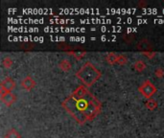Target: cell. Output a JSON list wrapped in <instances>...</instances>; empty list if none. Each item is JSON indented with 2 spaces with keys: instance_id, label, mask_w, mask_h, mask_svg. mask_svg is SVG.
I'll list each match as a JSON object with an SVG mask.
<instances>
[{
  "instance_id": "14",
  "label": "cell",
  "mask_w": 164,
  "mask_h": 138,
  "mask_svg": "<svg viewBox=\"0 0 164 138\" xmlns=\"http://www.w3.org/2000/svg\"><path fill=\"white\" fill-rule=\"evenodd\" d=\"M2 64L5 68H11L14 64V61L11 59L10 57H6L3 59V62H2Z\"/></svg>"
},
{
  "instance_id": "17",
  "label": "cell",
  "mask_w": 164,
  "mask_h": 138,
  "mask_svg": "<svg viewBox=\"0 0 164 138\" xmlns=\"http://www.w3.org/2000/svg\"><path fill=\"white\" fill-rule=\"evenodd\" d=\"M155 74H156V76L157 78H161V77L164 76V70H163V69H161V68H157L156 70V72H155Z\"/></svg>"
},
{
  "instance_id": "9",
  "label": "cell",
  "mask_w": 164,
  "mask_h": 138,
  "mask_svg": "<svg viewBox=\"0 0 164 138\" xmlns=\"http://www.w3.org/2000/svg\"><path fill=\"white\" fill-rule=\"evenodd\" d=\"M137 49L143 50V52H145V51H150V49H151V44L149 43L148 40L144 39V40L140 41V42L137 44Z\"/></svg>"
},
{
  "instance_id": "6",
  "label": "cell",
  "mask_w": 164,
  "mask_h": 138,
  "mask_svg": "<svg viewBox=\"0 0 164 138\" xmlns=\"http://www.w3.org/2000/svg\"><path fill=\"white\" fill-rule=\"evenodd\" d=\"M21 87H22L23 89L27 90V91H30L32 90L33 88H35L36 86V80L33 79L31 76H26L22 80H21Z\"/></svg>"
},
{
  "instance_id": "10",
  "label": "cell",
  "mask_w": 164,
  "mask_h": 138,
  "mask_svg": "<svg viewBox=\"0 0 164 138\" xmlns=\"http://www.w3.org/2000/svg\"><path fill=\"white\" fill-rule=\"evenodd\" d=\"M145 106H146V108L149 109V110H155V109H157V107H158V104H157V102L156 101V100H154V99H148V101L146 102V104H145Z\"/></svg>"
},
{
  "instance_id": "1",
  "label": "cell",
  "mask_w": 164,
  "mask_h": 138,
  "mask_svg": "<svg viewBox=\"0 0 164 138\" xmlns=\"http://www.w3.org/2000/svg\"><path fill=\"white\" fill-rule=\"evenodd\" d=\"M62 106L80 125L95 119L102 109V103L84 85L76 88L70 96L65 98Z\"/></svg>"
},
{
  "instance_id": "2",
  "label": "cell",
  "mask_w": 164,
  "mask_h": 138,
  "mask_svg": "<svg viewBox=\"0 0 164 138\" xmlns=\"http://www.w3.org/2000/svg\"><path fill=\"white\" fill-rule=\"evenodd\" d=\"M101 76L102 73L98 70L94 64H92L89 62H85L80 68V70L76 72V77L83 83V85L86 87L92 86L101 78Z\"/></svg>"
},
{
  "instance_id": "15",
  "label": "cell",
  "mask_w": 164,
  "mask_h": 138,
  "mask_svg": "<svg viewBox=\"0 0 164 138\" xmlns=\"http://www.w3.org/2000/svg\"><path fill=\"white\" fill-rule=\"evenodd\" d=\"M68 55H71V56H74L77 60H81L83 57L85 56V52H81V53H78V52H73V51H69L68 52Z\"/></svg>"
},
{
  "instance_id": "16",
  "label": "cell",
  "mask_w": 164,
  "mask_h": 138,
  "mask_svg": "<svg viewBox=\"0 0 164 138\" xmlns=\"http://www.w3.org/2000/svg\"><path fill=\"white\" fill-rule=\"evenodd\" d=\"M143 55L145 57H147L148 59H153L155 56H156V52H153V51H145L143 52Z\"/></svg>"
},
{
  "instance_id": "13",
  "label": "cell",
  "mask_w": 164,
  "mask_h": 138,
  "mask_svg": "<svg viewBox=\"0 0 164 138\" xmlns=\"http://www.w3.org/2000/svg\"><path fill=\"white\" fill-rule=\"evenodd\" d=\"M117 64L120 65H125L128 63V58L125 55H118L117 56Z\"/></svg>"
},
{
  "instance_id": "11",
  "label": "cell",
  "mask_w": 164,
  "mask_h": 138,
  "mask_svg": "<svg viewBox=\"0 0 164 138\" xmlns=\"http://www.w3.org/2000/svg\"><path fill=\"white\" fill-rule=\"evenodd\" d=\"M5 138H21V135L20 133L15 130V129H10L6 134H5Z\"/></svg>"
},
{
  "instance_id": "5",
  "label": "cell",
  "mask_w": 164,
  "mask_h": 138,
  "mask_svg": "<svg viewBox=\"0 0 164 138\" xmlns=\"http://www.w3.org/2000/svg\"><path fill=\"white\" fill-rule=\"evenodd\" d=\"M0 99L7 107H11L16 102V97L12 92H3V93H0Z\"/></svg>"
},
{
  "instance_id": "12",
  "label": "cell",
  "mask_w": 164,
  "mask_h": 138,
  "mask_svg": "<svg viewBox=\"0 0 164 138\" xmlns=\"http://www.w3.org/2000/svg\"><path fill=\"white\" fill-rule=\"evenodd\" d=\"M117 56L115 53H109L107 57H106V62L108 63V64H115L117 62Z\"/></svg>"
},
{
  "instance_id": "3",
  "label": "cell",
  "mask_w": 164,
  "mask_h": 138,
  "mask_svg": "<svg viewBox=\"0 0 164 138\" xmlns=\"http://www.w3.org/2000/svg\"><path fill=\"white\" fill-rule=\"evenodd\" d=\"M138 91L142 96H144L147 99H151L157 92V88L150 80H147L142 85H140V86L138 87Z\"/></svg>"
},
{
  "instance_id": "8",
  "label": "cell",
  "mask_w": 164,
  "mask_h": 138,
  "mask_svg": "<svg viewBox=\"0 0 164 138\" xmlns=\"http://www.w3.org/2000/svg\"><path fill=\"white\" fill-rule=\"evenodd\" d=\"M59 67L62 69V71L67 72V71H69L70 69H71L72 65H71V63H70L69 61H67V60H62V61L60 62V63H59Z\"/></svg>"
},
{
  "instance_id": "7",
  "label": "cell",
  "mask_w": 164,
  "mask_h": 138,
  "mask_svg": "<svg viewBox=\"0 0 164 138\" xmlns=\"http://www.w3.org/2000/svg\"><path fill=\"white\" fill-rule=\"evenodd\" d=\"M146 67H147L146 63H145L143 61H141V60L136 61V62H134V68L135 69V71H137V72H139V73L143 72L145 69H146Z\"/></svg>"
},
{
  "instance_id": "4",
  "label": "cell",
  "mask_w": 164,
  "mask_h": 138,
  "mask_svg": "<svg viewBox=\"0 0 164 138\" xmlns=\"http://www.w3.org/2000/svg\"><path fill=\"white\" fill-rule=\"evenodd\" d=\"M15 88H16V82L14 80V79L11 77H7L2 80L1 85H0V93L11 92Z\"/></svg>"
}]
</instances>
